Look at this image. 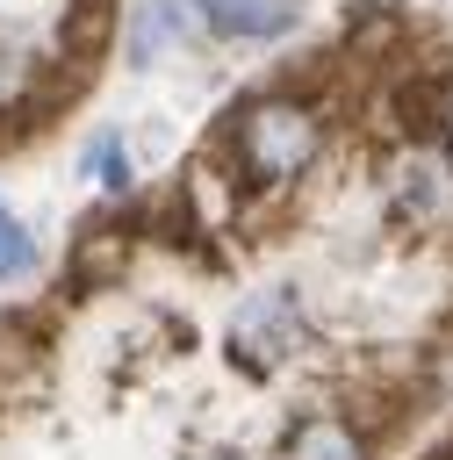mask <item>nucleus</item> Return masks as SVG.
I'll list each match as a JSON object with an SVG mask.
<instances>
[{
	"instance_id": "f257e3e1",
	"label": "nucleus",
	"mask_w": 453,
	"mask_h": 460,
	"mask_svg": "<svg viewBox=\"0 0 453 460\" xmlns=\"http://www.w3.org/2000/svg\"><path fill=\"white\" fill-rule=\"evenodd\" d=\"M324 151V122L302 93H252L237 115H230V158L244 180H295L309 172Z\"/></svg>"
},
{
	"instance_id": "f03ea898",
	"label": "nucleus",
	"mask_w": 453,
	"mask_h": 460,
	"mask_svg": "<svg viewBox=\"0 0 453 460\" xmlns=\"http://www.w3.org/2000/svg\"><path fill=\"white\" fill-rule=\"evenodd\" d=\"M223 338H230V359L252 367V374L288 367V359L302 352V295H295V288H252V295L230 309Z\"/></svg>"
},
{
	"instance_id": "7ed1b4c3",
	"label": "nucleus",
	"mask_w": 453,
	"mask_h": 460,
	"mask_svg": "<svg viewBox=\"0 0 453 460\" xmlns=\"http://www.w3.org/2000/svg\"><path fill=\"white\" fill-rule=\"evenodd\" d=\"M280 460H374V446H367V431L345 410H309V417L288 424Z\"/></svg>"
},
{
	"instance_id": "20e7f679",
	"label": "nucleus",
	"mask_w": 453,
	"mask_h": 460,
	"mask_svg": "<svg viewBox=\"0 0 453 460\" xmlns=\"http://www.w3.org/2000/svg\"><path fill=\"white\" fill-rule=\"evenodd\" d=\"M194 14L216 29V36H273L295 22L288 0H194Z\"/></svg>"
},
{
	"instance_id": "39448f33",
	"label": "nucleus",
	"mask_w": 453,
	"mask_h": 460,
	"mask_svg": "<svg viewBox=\"0 0 453 460\" xmlns=\"http://www.w3.org/2000/svg\"><path fill=\"white\" fill-rule=\"evenodd\" d=\"M180 43V0H137L129 22V58H165Z\"/></svg>"
},
{
	"instance_id": "423d86ee",
	"label": "nucleus",
	"mask_w": 453,
	"mask_h": 460,
	"mask_svg": "<svg viewBox=\"0 0 453 460\" xmlns=\"http://www.w3.org/2000/svg\"><path fill=\"white\" fill-rule=\"evenodd\" d=\"M86 172H93L108 194H129L137 165H129V144H122V129H93V144H86Z\"/></svg>"
},
{
	"instance_id": "0eeeda50",
	"label": "nucleus",
	"mask_w": 453,
	"mask_h": 460,
	"mask_svg": "<svg viewBox=\"0 0 453 460\" xmlns=\"http://www.w3.org/2000/svg\"><path fill=\"white\" fill-rule=\"evenodd\" d=\"M36 230L29 223H14L7 216V201H0V280H22V273H36Z\"/></svg>"
},
{
	"instance_id": "6e6552de",
	"label": "nucleus",
	"mask_w": 453,
	"mask_h": 460,
	"mask_svg": "<svg viewBox=\"0 0 453 460\" xmlns=\"http://www.w3.org/2000/svg\"><path fill=\"white\" fill-rule=\"evenodd\" d=\"M439 137H446V158H453V79H446V93H439Z\"/></svg>"
}]
</instances>
